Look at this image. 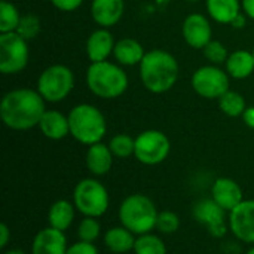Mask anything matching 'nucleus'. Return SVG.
Instances as JSON below:
<instances>
[{
	"mask_svg": "<svg viewBox=\"0 0 254 254\" xmlns=\"http://www.w3.org/2000/svg\"><path fill=\"white\" fill-rule=\"evenodd\" d=\"M180 226V219L176 213L173 211H161L158 214V220H156V229L161 234L165 235H171L174 232H177Z\"/></svg>",
	"mask_w": 254,
	"mask_h": 254,
	"instance_id": "nucleus-32",
	"label": "nucleus"
},
{
	"mask_svg": "<svg viewBox=\"0 0 254 254\" xmlns=\"http://www.w3.org/2000/svg\"><path fill=\"white\" fill-rule=\"evenodd\" d=\"M74 204L68 202L67 199H60L52 204L48 213L49 226L58 231H67L74 219Z\"/></svg>",
	"mask_w": 254,
	"mask_h": 254,
	"instance_id": "nucleus-24",
	"label": "nucleus"
},
{
	"mask_svg": "<svg viewBox=\"0 0 254 254\" xmlns=\"http://www.w3.org/2000/svg\"><path fill=\"white\" fill-rule=\"evenodd\" d=\"M226 71L234 79H247L254 71L253 52L246 49H238L229 54L226 63Z\"/></svg>",
	"mask_w": 254,
	"mask_h": 254,
	"instance_id": "nucleus-22",
	"label": "nucleus"
},
{
	"mask_svg": "<svg viewBox=\"0 0 254 254\" xmlns=\"http://www.w3.org/2000/svg\"><path fill=\"white\" fill-rule=\"evenodd\" d=\"M158 210L153 201L141 193L127 196L119 208V220L122 226L134 235H144L156 228Z\"/></svg>",
	"mask_w": 254,
	"mask_h": 254,
	"instance_id": "nucleus-5",
	"label": "nucleus"
},
{
	"mask_svg": "<svg viewBox=\"0 0 254 254\" xmlns=\"http://www.w3.org/2000/svg\"><path fill=\"white\" fill-rule=\"evenodd\" d=\"M113 164V153L109 144L95 143L86 152V167L94 176H104L110 171Z\"/></svg>",
	"mask_w": 254,
	"mask_h": 254,
	"instance_id": "nucleus-20",
	"label": "nucleus"
},
{
	"mask_svg": "<svg viewBox=\"0 0 254 254\" xmlns=\"http://www.w3.org/2000/svg\"><path fill=\"white\" fill-rule=\"evenodd\" d=\"M16 33L21 34L25 40L36 37L40 33V21H39V18L36 15H31V13L21 16Z\"/></svg>",
	"mask_w": 254,
	"mask_h": 254,
	"instance_id": "nucleus-31",
	"label": "nucleus"
},
{
	"mask_svg": "<svg viewBox=\"0 0 254 254\" xmlns=\"http://www.w3.org/2000/svg\"><path fill=\"white\" fill-rule=\"evenodd\" d=\"M135 240L137 238H134V234L129 229H127L125 226L112 228L104 235V244H106V247L112 253L116 254H124L131 252V250H134Z\"/></svg>",
	"mask_w": 254,
	"mask_h": 254,
	"instance_id": "nucleus-23",
	"label": "nucleus"
},
{
	"mask_svg": "<svg viewBox=\"0 0 254 254\" xmlns=\"http://www.w3.org/2000/svg\"><path fill=\"white\" fill-rule=\"evenodd\" d=\"M21 21V15L16 6L7 0L0 1V33L16 31Z\"/></svg>",
	"mask_w": 254,
	"mask_h": 254,
	"instance_id": "nucleus-26",
	"label": "nucleus"
},
{
	"mask_svg": "<svg viewBox=\"0 0 254 254\" xmlns=\"http://www.w3.org/2000/svg\"><path fill=\"white\" fill-rule=\"evenodd\" d=\"M109 147L113 153V156L125 159L134 155L135 150V138H132L128 134H118L109 141Z\"/></svg>",
	"mask_w": 254,
	"mask_h": 254,
	"instance_id": "nucleus-28",
	"label": "nucleus"
},
{
	"mask_svg": "<svg viewBox=\"0 0 254 254\" xmlns=\"http://www.w3.org/2000/svg\"><path fill=\"white\" fill-rule=\"evenodd\" d=\"M243 121L249 128L254 129V106H250V107L246 109V112L243 115Z\"/></svg>",
	"mask_w": 254,
	"mask_h": 254,
	"instance_id": "nucleus-36",
	"label": "nucleus"
},
{
	"mask_svg": "<svg viewBox=\"0 0 254 254\" xmlns=\"http://www.w3.org/2000/svg\"><path fill=\"white\" fill-rule=\"evenodd\" d=\"M246 254H254V247L253 249H250V250H249V252H247Z\"/></svg>",
	"mask_w": 254,
	"mask_h": 254,
	"instance_id": "nucleus-40",
	"label": "nucleus"
},
{
	"mask_svg": "<svg viewBox=\"0 0 254 254\" xmlns=\"http://www.w3.org/2000/svg\"><path fill=\"white\" fill-rule=\"evenodd\" d=\"M185 42L193 49H204L213 40V28L207 16L202 13H190L185 18L182 27Z\"/></svg>",
	"mask_w": 254,
	"mask_h": 254,
	"instance_id": "nucleus-13",
	"label": "nucleus"
},
{
	"mask_svg": "<svg viewBox=\"0 0 254 254\" xmlns=\"http://www.w3.org/2000/svg\"><path fill=\"white\" fill-rule=\"evenodd\" d=\"M51 3L63 12H73L80 7L83 0H51Z\"/></svg>",
	"mask_w": 254,
	"mask_h": 254,
	"instance_id": "nucleus-34",
	"label": "nucleus"
},
{
	"mask_svg": "<svg viewBox=\"0 0 254 254\" xmlns=\"http://www.w3.org/2000/svg\"><path fill=\"white\" fill-rule=\"evenodd\" d=\"M4 254H25V253H24V252H21V250H16V249H15V250H7Z\"/></svg>",
	"mask_w": 254,
	"mask_h": 254,
	"instance_id": "nucleus-39",
	"label": "nucleus"
},
{
	"mask_svg": "<svg viewBox=\"0 0 254 254\" xmlns=\"http://www.w3.org/2000/svg\"><path fill=\"white\" fill-rule=\"evenodd\" d=\"M73 204L85 217H101L110 204L107 189L95 179L80 180L73 192Z\"/></svg>",
	"mask_w": 254,
	"mask_h": 254,
	"instance_id": "nucleus-7",
	"label": "nucleus"
},
{
	"mask_svg": "<svg viewBox=\"0 0 254 254\" xmlns=\"http://www.w3.org/2000/svg\"><path fill=\"white\" fill-rule=\"evenodd\" d=\"M89 91L103 100H115L128 89V76L119 64L110 61L91 63L86 70Z\"/></svg>",
	"mask_w": 254,
	"mask_h": 254,
	"instance_id": "nucleus-3",
	"label": "nucleus"
},
{
	"mask_svg": "<svg viewBox=\"0 0 254 254\" xmlns=\"http://www.w3.org/2000/svg\"><path fill=\"white\" fill-rule=\"evenodd\" d=\"M101 232V226L95 217H85L77 228V237L80 241L86 243H94Z\"/></svg>",
	"mask_w": 254,
	"mask_h": 254,
	"instance_id": "nucleus-30",
	"label": "nucleus"
},
{
	"mask_svg": "<svg viewBox=\"0 0 254 254\" xmlns=\"http://www.w3.org/2000/svg\"><path fill=\"white\" fill-rule=\"evenodd\" d=\"M180 67L176 57L164 49L146 52L140 63V79L144 88L152 94L170 91L179 80Z\"/></svg>",
	"mask_w": 254,
	"mask_h": 254,
	"instance_id": "nucleus-2",
	"label": "nucleus"
},
{
	"mask_svg": "<svg viewBox=\"0 0 254 254\" xmlns=\"http://www.w3.org/2000/svg\"><path fill=\"white\" fill-rule=\"evenodd\" d=\"M252 52H253V57H254V48H253V51H252Z\"/></svg>",
	"mask_w": 254,
	"mask_h": 254,
	"instance_id": "nucleus-42",
	"label": "nucleus"
},
{
	"mask_svg": "<svg viewBox=\"0 0 254 254\" xmlns=\"http://www.w3.org/2000/svg\"><path fill=\"white\" fill-rule=\"evenodd\" d=\"M27 40L16 31L0 33V71L3 74H18L28 64Z\"/></svg>",
	"mask_w": 254,
	"mask_h": 254,
	"instance_id": "nucleus-8",
	"label": "nucleus"
},
{
	"mask_svg": "<svg viewBox=\"0 0 254 254\" xmlns=\"http://www.w3.org/2000/svg\"><path fill=\"white\" fill-rule=\"evenodd\" d=\"M171 150L170 138L158 129L143 131L135 137V150L134 156L138 162L144 165H158L162 164Z\"/></svg>",
	"mask_w": 254,
	"mask_h": 254,
	"instance_id": "nucleus-9",
	"label": "nucleus"
},
{
	"mask_svg": "<svg viewBox=\"0 0 254 254\" xmlns=\"http://www.w3.org/2000/svg\"><path fill=\"white\" fill-rule=\"evenodd\" d=\"M144 55L146 51L143 45L131 37H124L118 40L113 49V57L121 65H140Z\"/></svg>",
	"mask_w": 254,
	"mask_h": 254,
	"instance_id": "nucleus-19",
	"label": "nucleus"
},
{
	"mask_svg": "<svg viewBox=\"0 0 254 254\" xmlns=\"http://www.w3.org/2000/svg\"><path fill=\"white\" fill-rule=\"evenodd\" d=\"M211 198L225 211H229V213L244 201L240 185L235 180L228 179V177H220L214 182L211 188Z\"/></svg>",
	"mask_w": 254,
	"mask_h": 254,
	"instance_id": "nucleus-15",
	"label": "nucleus"
},
{
	"mask_svg": "<svg viewBox=\"0 0 254 254\" xmlns=\"http://www.w3.org/2000/svg\"><path fill=\"white\" fill-rule=\"evenodd\" d=\"M116 42L113 40L112 33L107 28H98L92 31L86 40V55L91 63L107 61V58L113 54Z\"/></svg>",
	"mask_w": 254,
	"mask_h": 254,
	"instance_id": "nucleus-17",
	"label": "nucleus"
},
{
	"mask_svg": "<svg viewBox=\"0 0 254 254\" xmlns=\"http://www.w3.org/2000/svg\"><path fill=\"white\" fill-rule=\"evenodd\" d=\"M219 107H220V110L226 116L238 118V116H243L244 115V112L247 109V104H246L244 97L240 92L229 89L226 94H223L219 98Z\"/></svg>",
	"mask_w": 254,
	"mask_h": 254,
	"instance_id": "nucleus-25",
	"label": "nucleus"
},
{
	"mask_svg": "<svg viewBox=\"0 0 254 254\" xmlns=\"http://www.w3.org/2000/svg\"><path fill=\"white\" fill-rule=\"evenodd\" d=\"M226 211L213 199H201L193 207V217L196 222L207 228L214 238H222L226 234Z\"/></svg>",
	"mask_w": 254,
	"mask_h": 254,
	"instance_id": "nucleus-11",
	"label": "nucleus"
},
{
	"mask_svg": "<svg viewBox=\"0 0 254 254\" xmlns=\"http://www.w3.org/2000/svg\"><path fill=\"white\" fill-rule=\"evenodd\" d=\"M67 250L64 232L51 226L39 231L31 244V254H67Z\"/></svg>",
	"mask_w": 254,
	"mask_h": 254,
	"instance_id": "nucleus-14",
	"label": "nucleus"
},
{
	"mask_svg": "<svg viewBox=\"0 0 254 254\" xmlns=\"http://www.w3.org/2000/svg\"><path fill=\"white\" fill-rule=\"evenodd\" d=\"M45 100L37 89L18 88L6 92L0 103V118L13 131H28L39 127L46 112Z\"/></svg>",
	"mask_w": 254,
	"mask_h": 254,
	"instance_id": "nucleus-1",
	"label": "nucleus"
},
{
	"mask_svg": "<svg viewBox=\"0 0 254 254\" xmlns=\"http://www.w3.org/2000/svg\"><path fill=\"white\" fill-rule=\"evenodd\" d=\"M67 254H98V250L94 246V243H86L79 240L76 244L68 247Z\"/></svg>",
	"mask_w": 254,
	"mask_h": 254,
	"instance_id": "nucleus-33",
	"label": "nucleus"
},
{
	"mask_svg": "<svg viewBox=\"0 0 254 254\" xmlns=\"http://www.w3.org/2000/svg\"><path fill=\"white\" fill-rule=\"evenodd\" d=\"M71 137L86 146L100 143L107 131V122L101 110L92 104H77L68 113Z\"/></svg>",
	"mask_w": 254,
	"mask_h": 254,
	"instance_id": "nucleus-4",
	"label": "nucleus"
},
{
	"mask_svg": "<svg viewBox=\"0 0 254 254\" xmlns=\"http://www.w3.org/2000/svg\"><path fill=\"white\" fill-rule=\"evenodd\" d=\"M229 77L226 70L214 64L202 65L192 76V88L202 98L219 100L229 91Z\"/></svg>",
	"mask_w": 254,
	"mask_h": 254,
	"instance_id": "nucleus-10",
	"label": "nucleus"
},
{
	"mask_svg": "<svg viewBox=\"0 0 254 254\" xmlns=\"http://www.w3.org/2000/svg\"><path fill=\"white\" fill-rule=\"evenodd\" d=\"M232 25H234L235 28H243V27L246 25V18H244V15L240 13V15L235 18V21L232 22Z\"/></svg>",
	"mask_w": 254,
	"mask_h": 254,
	"instance_id": "nucleus-38",
	"label": "nucleus"
},
{
	"mask_svg": "<svg viewBox=\"0 0 254 254\" xmlns=\"http://www.w3.org/2000/svg\"><path fill=\"white\" fill-rule=\"evenodd\" d=\"M135 254H167V247L164 241L153 234H144L138 235L134 246Z\"/></svg>",
	"mask_w": 254,
	"mask_h": 254,
	"instance_id": "nucleus-27",
	"label": "nucleus"
},
{
	"mask_svg": "<svg viewBox=\"0 0 254 254\" xmlns=\"http://www.w3.org/2000/svg\"><path fill=\"white\" fill-rule=\"evenodd\" d=\"M205 7L211 19L219 24H232L241 13V0H205Z\"/></svg>",
	"mask_w": 254,
	"mask_h": 254,
	"instance_id": "nucleus-21",
	"label": "nucleus"
},
{
	"mask_svg": "<svg viewBox=\"0 0 254 254\" xmlns=\"http://www.w3.org/2000/svg\"><path fill=\"white\" fill-rule=\"evenodd\" d=\"M229 228L240 241L254 244V199L243 201L229 213Z\"/></svg>",
	"mask_w": 254,
	"mask_h": 254,
	"instance_id": "nucleus-12",
	"label": "nucleus"
},
{
	"mask_svg": "<svg viewBox=\"0 0 254 254\" xmlns=\"http://www.w3.org/2000/svg\"><path fill=\"white\" fill-rule=\"evenodd\" d=\"M125 3L124 0H92L91 16L103 28L116 25L124 16Z\"/></svg>",
	"mask_w": 254,
	"mask_h": 254,
	"instance_id": "nucleus-16",
	"label": "nucleus"
},
{
	"mask_svg": "<svg viewBox=\"0 0 254 254\" xmlns=\"http://www.w3.org/2000/svg\"><path fill=\"white\" fill-rule=\"evenodd\" d=\"M204 57L214 65H219V64H223L226 63L228 57H229V52L226 49V46L220 42V40H211L208 42L204 49Z\"/></svg>",
	"mask_w": 254,
	"mask_h": 254,
	"instance_id": "nucleus-29",
	"label": "nucleus"
},
{
	"mask_svg": "<svg viewBox=\"0 0 254 254\" xmlns=\"http://www.w3.org/2000/svg\"><path fill=\"white\" fill-rule=\"evenodd\" d=\"M39 129L51 140H63L70 134L68 116L58 110H46L39 122Z\"/></svg>",
	"mask_w": 254,
	"mask_h": 254,
	"instance_id": "nucleus-18",
	"label": "nucleus"
},
{
	"mask_svg": "<svg viewBox=\"0 0 254 254\" xmlns=\"http://www.w3.org/2000/svg\"><path fill=\"white\" fill-rule=\"evenodd\" d=\"M10 240V231L6 223L0 225V249H4Z\"/></svg>",
	"mask_w": 254,
	"mask_h": 254,
	"instance_id": "nucleus-35",
	"label": "nucleus"
},
{
	"mask_svg": "<svg viewBox=\"0 0 254 254\" xmlns=\"http://www.w3.org/2000/svg\"><path fill=\"white\" fill-rule=\"evenodd\" d=\"M241 6L246 16L254 19V0H241Z\"/></svg>",
	"mask_w": 254,
	"mask_h": 254,
	"instance_id": "nucleus-37",
	"label": "nucleus"
},
{
	"mask_svg": "<svg viewBox=\"0 0 254 254\" xmlns=\"http://www.w3.org/2000/svg\"><path fill=\"white\" fill-rule=\"evenodd\" d=\"M186 1H193L195 3V1H201V0H186Z\"/></svg>",
	"mask_w": 254,
	"mask_h": 254,
	"instance_id": "nucleus-41",
	"label": "nucleus"
},
{
	"mask_svg": "<svg viewBox=\"0 0 254 254\" xmlns=\"http://www.w3.org/2000/svg\"><path fill=\"white\" fill-rule=\"evenodd\" d=\"M74 88V74L64 64H54L45 68L37 79V91L48 103L65 100Z\"/></svg>",
	"mask_w": 254,
	"mask_h": 254,
	"instance_id": "nucleus-6",
	"label": "nucleus"
}]
</instances>
